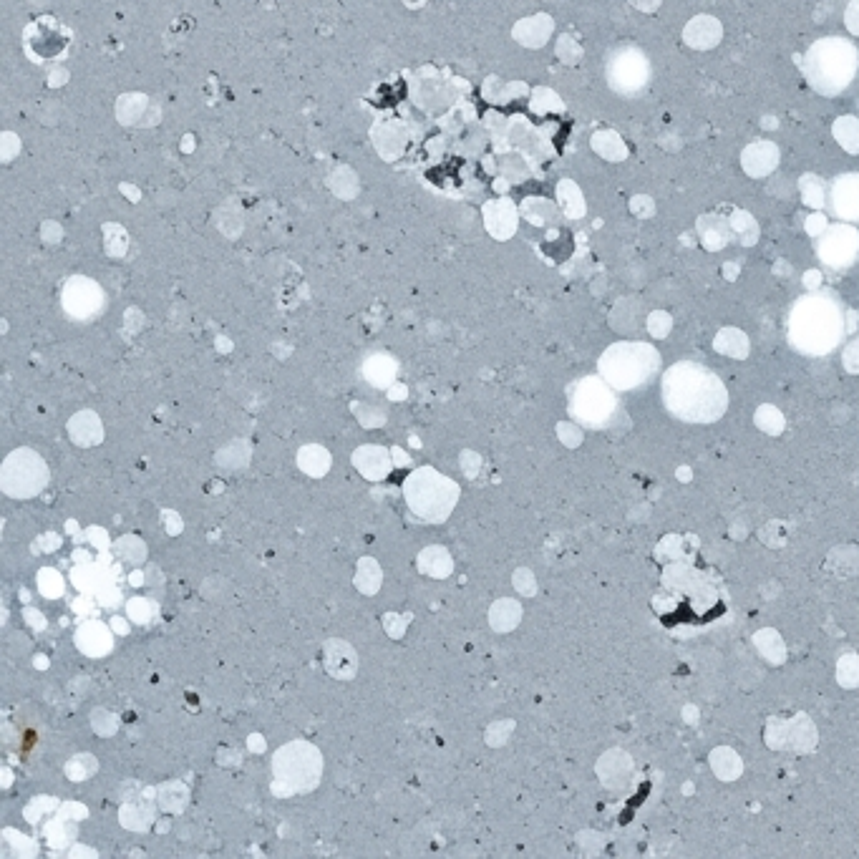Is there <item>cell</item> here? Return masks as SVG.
<instances>
[{
    "label": "cell",
    "mask_w": 859,
    "mask_h": 859,
    "mask_svg": "<svg viewBox=\"0 0 859 859\" xmlns=\"http://www.w3.org/2000/svg\"><path fill=\"white\" fill-rule=\"evenodd\" d=\"M663 399L676 419L696 421V424L721 419L729 404L721 378L708 368L688 361L668 368L663 376Z\"/></svg>",
    "instance_id": "1"
},
{
    "label": "cell",
    "mask_w": 859,
    "mask_h": 859,
    "mask_svg": "<svg viewBox=\"0 0 859 859\" xmlns=\"http://www.w3.org/2000/svg\"><path fill=\"white\" fill-rule=\"evenodd\" d=\"M804 76L822 96H839L849 89L859 71V53L847 38H819L804 53Z\"/></svg>",
    "instance_id": "2"
},
{
    "label": "cell",
    "mask_w": 859,
    "mask_h": 859,
    "mask_svg": "<svg viewBox=\"0 0 859 859\" xmlns=\"http://www.w3.org/2000/svg\"><path fill=\"white\" fill-rule=\"evenodd\" d=\"M842 310L827 295H807L791 310L789 338L794 348L809 356L832 351L842 338Z\"/></svg>",
    "instance_id": "3"
},
{
    "label": "cell",
    "mask_w": 859,
    "mask_h": 859,
    "mask_svg": "<svg viewBox=\"0 0 859 859\" xmlns=\"http://www.w3.org/2000/svg\"><path fill=\"white\" fill-rule=\"evenodd\" d=\"M658 353L648 343H618L603 356L605 378L618 388L643 386L658 371Z\"/></svg>",
    "instance_id": "4"
},
{
    "label": "cell",
    "mask_w": 859,
    "mask_h": 859,
    "mask_svg": "<svg viewBox=\"0 0 859 859\" xmlns=\"http://www.w3.org/2000/svg\"><path fill=\"white\" fill-rule=\"evenodd\" d=\"M650 81V63L633 43L618 46L608 58V84L623 96L640 94Z\"/></svg>",
    "instance_id": "5"
},
{
    "label": "cell",
    "mask_w": 859,
    "mask_h": 859,
    "mask_svg": "<svg viewBox=\"0 0 859 859\" xmlns=\"http://www.w3.org/2000/svg\"><path fill=\"white\" fill-rule=\"evenodd\" d=\"M817 255L834 270L849 268L859 257V232L852 225H829L817 240Z\"/></svg>",
    "instance_id": "6"
},
{
    "label": "cell",
    "mask_w": 859,
    "mask_h": 859,
    "mask_svg": "<svg viewBox=\"0 0 859 859\" xmlns=\"http://www.w3.org/2000/svg\"><path fill=\"white\" fill-rule=\"evenodd\" d=\"M26 46L36 58L51 61V58H58L66 51V46H69V33H66L63 26H58L56 21L43 18V21L33 23V28L28 31Z\"/></svg>",
    "instance_id": "7"
},
{
    "label": "cell",
    "mask_w": 859,
    "mask_h": 859,
    "mask_svg": "<svg viewBox=\"0 0 859 859\" xmlns=\"http://www.w3.org/2000/svg\"><path fill=\"white\" fill-rule=\"evenodd\" d=\"M829 207L844 222L859 225V174H839L829 187Z\"/></svg>",
    "instance_id": "8"
},
{
    "label": "cell",
    "mask_w": 859,
    "mask_h": 859,
    "mask_svg": "<svg viewBox=\"0 0 859 859\" xmlns=\"http://www.w3.org/2000/svg\"><path fill=\"white\" fill-rule=\"evenodd\" d=\"M741 167L754 179L769 177L779 167V147L769 139H756L741 152Z\"/></svg>",
    "instance_id": "9"
},
{
    "label": "cell",
    "mask_w": 859,
    "mask_h": 859,
    "mask_svg": "<svg viewBox=\"0 0 859 859\" xmlns=\"http://www.w3.org/2000/svg\"><path fill=\"white\" fill-rule=\"evenodd\" d=\"M683 41L696 51H711L723 41V26L713 16H696L683 28Z\"/></svg>",
    "instance_id": "10"
},
{
    "label": "cell",
    "mask_w": 859,
    "mask_h": 859,
    "mask_svg": "<svg viewBox=\"0 0 859 859\" xmlns=\"http://www.w3.org/2000/svg\"><path fill=\"white\" fill-rule=\"evenodd\" d=\"M550 36H552V18L545 16V13L524 18V21H519L517 28H514V38H517L522 46H530V48L545 46Z\"/></svg>",
    "instance_id": "11"
},
{
    "label": "cell",
    "mask_w": 859,
    "mask_h": 859,
    "mask_svg": "<svg viewBox=\"0 0 859 859\" xmlns=\"http://www.w3.org/2000/svg\"><path fill=\"white\" fill-rule=\"evenodd\" d=\"M484 217H487L489 232L497 237H509L514 232V227H517V210H514L512 202L507 200L489 202L487 210H484Z\"/></svg>",
    "instance_id": "12"
},
{
    "label": "cell",
    "mask_w": 859,
    "mask_h": 859,
    "mask_svg": "<svg viewBox=\"0 0 859 859\" xmlns=\"http://www.w3.org/2000/svg\"><path fill=\"white\" fill-rule=\"evenodd\" d=\"M832 134L839 147L849 154H859V119L857 116H839L832 126Z\"/></svg>",
    "instance_id": "13"
},
{
    "label": "cell",
    "mask_w": 859,
    "mask_h": 859,
    "mask_svg": "<svg viewBox=\"0 0 859 859\" xmlns=\"http://www.w3.org/2000/svg\"><path fill=\"white\" fill-rule=\"evenodd\" d=\"M560 202L570 217L585 215V202H582V194L572 182H560Z\"/></svg>",
    "instance_id": "14"
},
{
    "label": "cell",
    "mask_w": 859,
    "mask_h": 859,
    "mask_svg": "<svg viewBox=\"0 0 859 859\" xmlns=\"http://www.w3.org/2000/svg\"><path fill=\"white\" fill-rule=\"evenodd\" d=\"M698 232H701L708 250H721V247H726V242H729V225H726L721 217H716V227H713V230H708V225H703L701 222Z\"/></svg>",
    "instance_id": "15"
},
{
    "label": "cell",
    "mask_w": 859,
    "mask_h": 859,
    "mask_svg": "<svg viewBox=\"0 0 859 859\" xmlns=\"http://www.w3.org/2000/svg\"><path fill=\"white\" fill-rule=\"evenodd\" d=\"M844 26L849 28V33L859 36V0H849L847 11H844Z\"/></svg>",
    "instance_id": "16"
},
{
    "label": "cell",
    "mask_w": 859,
    "mask_h": 859,
    "mask_svg": "<svg viewBox=\"0 0 859 859\" xmlns=\"http://www.w3.org/2000/svg\"><path fill=\"white\" fill-rule=\"evenodd\" d=\"M844 363H847L849 371L859 373V338L847 348V353H844Z\"/></svg>",
    "instance_id": "17"
},
{
    "label": "cell",
    "mask_w": 859,
    "mask_h": 859,
    "mask_svg": "<svg viewBox=\"0 0 859 859\" xmlns=\"http://www.w3.org/2000/svg\"><path fill=\"white\" fill-rule=\"evenodd\" d=\"M628 3L633 8H638V11H643V13H655L660 8V3H663V0H628Z\"/></svg>",
    "instance_id": "18"
},
{
    "label": "cell",
    "mask_w": 859,
    "mask_h": 859,
    "mask_svg": "<svg viewBox=\"0 0 859 859\" xmlns=\"http://www.w3.org/2000/svg\"><path fill=\"white\" fill-rule=\"evenodd\" d=\"M409 3H411V6H419L421 0H409Z\"/></svg>",
    "instance_id": "19"
}]
</instances>
